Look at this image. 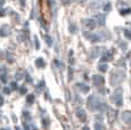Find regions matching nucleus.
<instances>
[{
	"instance_id": "c756f323",
	"label": "nucleus",
	"mask_w": 131,
	"mask_h": 130,
	"mask_svg": "<svg viewBox=\"0 0 131 130\" xmlns=\"http://www.w3.org/2000/svg\"><path fill=\"white\" fill-rule=\"evenodd\" d=\"M63 1H64V4H65V5L69 4V0H63Z\"/></svg>"
},
{
	"instance_id": "5701e85b",
	"label": "nucleus",
	"mask_w": 131,
	"mask_h": 130,
	"mask_svg": "<svg viewBox=\"0 0 131 130\" xmlns=\"http://www.w3.org/2000/svg\"><path fill=\"white\" fill-rule=\"evenodd\" d=\"M21 92H22V94H25V92H26V88H25V87H22Z\"/></svg>"
},
{
	"instance_id": "cd10ccee",
	"label": "nucleus",
	"mask_w": 131,
	"mask_h": 130,
	"mask_svg": "<svg viewBox=\"0 0 131 130\" xmlns=\"http://www.w3.org/2000/svg\"><path fill=\"white\" fill-rule=\"evenodd\" d=\"M24 4H25V0H21V5H22V6H24Z\"/></svg>"
},
{
	"instance_id": "f8f14e48",
	"label": "nucleus",
	"mask_w": 131,
	"mask_h": 130,
	"mask_svg": "<svg viewBox=\"0 0 131 130\" xmlns=\"http://www.w3.org/2000/svg\"><path fill=\"white\" fill-rule=\"evenodd\" d=\"M78 87H79V89L82 92H88V91H89V87L84 86V84H82V83H79V84H78Z\"/></svg>"
},
{
	"instance_id": "a211bd4d",
	"label": "nucleus",
	"mask_w": 131,
	"mask_h": 130,
	"mask_svg": "<svg viewBox=\"0 0 131 130\" xmlns=\"http://www.w3.org/2000/svg\"><path fill=\"white\" fill-rule=\"evenodd\" d=\"M95 130H104V128H103L102 124L96 123V126H95Z\"/></svg>"
},
{
	"instance_id": "9d476101",
	"label": "nucleus",
	"mask_w": 131,
	"mask_h": 130,
	"mask_svg": "<svg viewBox=\"0 0 131 130\" xmlns=\"http://www.w3.org/2000/svg\"><path fill=\"white\" fill-rule=\"evenodd\" d=\"M102 49H103V48H100V47L94 48V49L91 50V57H94V58H95V57H97L98 55L100 54V50H102Z\"/></svg>"
},
{
	"instance_id": "2eb2a0df",
	"label": "nucleus",
	"mask_w": 131,
	"mask_h": 130,
	"mask_svg": "<svg viewBox=\"0 0 131 130\" xmlns=\"http://www.w3.org/2000/svg\"><path fill=\"white\" fill-rule=\"evenodd\" d=\"M107 69H108L107 64H99V70H100V71L105 72V71H107Z\"/></svg>"
},
{
	"instance_id": "39448f33",
	"label": "nucleus",
	"mask_w": 131,
	"mask_h": 130,
	"mask_svg": "<svg viewBox=\"0 0 131 130\" xmlns=\"http://www.w3.org/2000/svg\"><path fill=\"white\" fill-rule=\"evenodd\" d=\"M122 120L125 123H131V111H125L122 113Z\"/></svg>"
},
{
	"instance_id": "c85d7f7f",
	"label": "nucleus",
	"mask_w": 131,
	"mask_h": 130,
	"mask_svg": "<svg viewBox=\"0 0 131 130\" xmlns=\"http://www.w3.org/2000/svg\"><path fill=\"white\" fill-rule=\"evenodd\" d=\"M75 1H77V2H84L85 0H75Z\"/></svg>"
},
{
	"instance_id": "473e14b6",
	"label": "nucleus",
	"mask_w": 131,
	"mask_h": 130,
	"mask_svg": "<svg viewBox=\"0 0 131 130\" xmlns=\"http://www.w3.org/2000/svg\"><path fill=\"white\" fill-rule=\"evenodd\" d=\"M1 130H6V129H1Z\"/></svg>"
},
{
	"instance_id": "2f4dec72",
	"label": "nucleus",
	"mask_w": 131,
	"mask_h": 130,
	"mask_svg": "<svg viewBox=\"0 0 131 130\" xmlns=\"http://www.w3.org/2000/svg\"><path fill=\"white\" fill-rule=\"evenodd\" d=\"M83 130H89V129H88L87 127H84V128H83Z\"/></svg>"
},
{
	"instance_id": "1a4fd4ad",
	"label": "nucleus",
	"mask_w": 131,
	"mask_h": 130,
	"mask_svg": "<svg viewBox=\"0 0 131 130\" xmlns=\"http://www.w3.org/2000/svg\"><path fill=\"white\" fill-rule=\"evenodd\" d=\"M77 115H78V117H79L80 120H81V121H84L85 120V112L83 111V110H78L77 111Z\"/></svg>"
},
{
	"instance_id": "4be33fe9",
	"label": "nucleus",
	"mask_w": 131,
	"mask_h": 130,
	"mask_svg": "<svg viewBox=\"0 0 131 130\" xmlns=\"http://www.w3.org/2000/svg\"><path fill=\"white\" fill-rule=\"evenodd\" d=\"M27 102H29V103H32V102H33V96H32V95H30V96L27 97Z\"/></svg>"
},
{
	"instance_id": "dca6fc26",
	"label": "nucleus",
	"mask_w": 131,
	"mask_h": 130,
	"mask_svg": "<svg viewBox=\"0 0 131 130\" xmlns=\"http://www.w3.org/2000/svg\"><path fill=\"white\" fill-rule=\"evenodd\" d=\"M121 15H125V14H130L131 13V8H128V9H122V10H120Z\"/></svg>"
},
{
	"instance_id": "f3484780",
	"label": "nucleus",
	"mask_w": 131,
	"mask_h": 130,
	"mask_svg": "<svg viewBox=\"0 0 131 130\" xmlns=\"http://www.w3.org/2000/svg\"><path fill=\"white\" fill-rule=\"evenodd\" d=\"M124 36L127 37V38L129 39V40H131V32H130V31H128V30H125V31H124Z\"/></svg>"
},
{
	"instance_id": "7ed1b4c3",
	"label": "nucleus",
	"mask_w": 131,
	"mask_h": 130,
	"mask_svg": "<svg viewBox=\"0 0 131 130\" xmlns=\"http://www.w3.org/2000/svg\"><path fill=\"white\" fill-rule=\"evenodd\" d=\"M112 102L114 103L116 106H122L123 103V98H122V89L119 88L115 90V92L112 96Z\"/></svg>"
},
{
	"instance_id": "b1692460",
	"label": "nucleus",
	"mask_w": 131,
	"mask_h": 130,
	"mask_svg": "<svg viewBox=\"0 0 131 130\" xmlns=\"http://www.w3.org/2000/svg\"><path fill=\"white\" fill-rule=\"evenodd\" d=\"M12 87H13V89H17V84L15 83V82L14 83H12Z\"/></svg>"
},
{
	"instance_id": "20e7f679",
	"label": "nucleus",
	"mask_w": 131,
	"mask_h": 130,
	"mask_svg": "<svg viewBox=\"0 0 131 130\" xmlns=\"http://www.w3.org/2000/svg\"><path fill=\"white\" fill-rule=\"evenodd\" d=\"M84 37H85V38H87V39L91 40L92 42H96V41H98V40L100 39L98 34H95V33H89V32H85V33H84Z\"/></svg>"
},
{
	"instance_id": "6e6552de",
	"label": "nucleus",
	"mask_w": 131,
	"mask_h": 130,
	"mask_svg": "<svg viewBox=\"0 0 131 130\" xmlns=\"http://www.w3.org/2000/svg\"><path fill=\"white\" fill-rule=\"evenodd\" d=\"M8 34H9V27L7 25H4L0 29V36L5 37V36H8Z\"/></svg>"
},
{
	"instance_id": "0eeeda50",
	"label": "nucleus",
	"mask_w": 131,
	"mask_h": 130,
	"mask_svg": "<svg viewBox=\"0 0 131 130\" xmlns=\"http://www.w3.org/2000/svg\"><path fill=\"white\" fill-rule=\"evenodd\" d=\"M85 26H87L89 30H92L96 26V22L94 19H87V21H85Z\"/></svg>"
},
{
	"instance_id": "aec40b11",
	"label": "nucleus",
	"mask_w": 131,
	"mask_h": 130,
	"mask_svg": "<svg viewBox=\"0 0 131 130\" xmlns=\"http://www.w3.org/2000/svg\"><path fill=\"white\" fill-rule=\"evenodd\" d=\"M104 9H105V10H106V12H108V10H111V4H107V5H105Z\"/></svg>"
},
{
	"instance_id": "a878e982",
	"label": "nucleus",
	"mask_w": 131,
	"mask_h": 130,
	"mask_svg": "<svg viewBox=\"0 0 131 130\" xmlns=\"http://www.w3.org/2000/svg\"><path fill=\"white\" fill-rule=\"evenodd\" d=\"M4 91L6 92V94H9V92H10V90H9V89H7V88H5V89H4Z\"/></svg>"
},
{
	"instance_id": "4468645a",
	"label": "nucleus",
	"mask_w": 131,
	"mask_h": 130,
	"mask_svg": "<svg viewBox=\"0 0 131 130\" xmlns=\"http://www.w3.org/2000/svg\"><path fill=\"white\" fill-rule=\"evenodd\" d=\"M98 19L100 22V25H104L105 24V15H98Z\"/></svg>"
},
{
	"instance_id": "393cba45",
	"label": "nucleus",
	"mask_w": 131,
	"mask_h": 130,
	"mask_svg": "<svg viewBox=\"0 0 131 130\" xmlns=\"http://www.w3.org/2000/svg\"><path fill=\"white\" fill-rule=\"evenodd\" d=\"M2 104H4V98H2V97L0 96V106H1Z\"/></svg>"
},
{
	"instance_id": "6ab92c4d",
	"label": "nucleus",
	"mask_w": 131,
	"mask_h": 130,
	"mask_svg": "<svg viewBox=\"0 0 131 130\" xmlns=\"http://www.w3.org/2000/svg\"><path fill=\"white\" fill-rule=\"evenodd\" d=\"M70 31H71L72 33H74V32L77 31V27H75V26H74V25H73V24H72V25L70 26Z\"/></svg>"
},
{
	"instance_id": "ddd939ff",
	"label": "nucleus",
	"mask_w": 131,
	"mask_h": 130,
	"mask_svg": "<svg viewBox=\"0 0 131 130\" xmlns=\"http://www.w3.org/2000/svg\"><path fill=\"white\" fill-rule=\"evenodd\" d=\"M36 64H37L38 67H43L45 65H46V63L43 62V59H42V58H38L36 61Z\"/></svg>"
},
{
	"instance_id": "f257e3e1",
	"label": "nucleus",
	"mask_w": 131,
	"mask_h": 130,
	"mask_svg": "<svg viewBox=\"0 0 131 130\" xmlns=\"http://www.w3.org/2000/svg\"><path fill=\"white\" fill-rule=\"evenodd\" d=\"M88 105H89L90 110H96V109L104 110L105 109V107H104L105 105L103 103H100L99 99H98L96 96H90L89 98H88Z\"/></svg>"
},
{
	"instance_id": "f03ea898",
	"label": "nucleus",
	"mask_w": 131,
	"mask_h": 130,
	"mask_svg": "<svg viewBox=\"0 0 131 130\" xmlns=\"http://www.w3.org/2000/svg\"><path fill=\"white\" fill-rule=\"evenodd\" d=\"M124 78H125V73L123 71L114 72L112 78H111V84H112V86H116V84H119L120 82H122Z\"/></svg>"
},
{
	"instance_id": "9b49d317",
	"label": "nucleus",
	"mask_w": 131,
	"mask_h": 130,
	"mask_svg": "<svg viewBox=\"0 0 131 130\" xmlns=\"http://www.w3.org/2000/svg\"><path fill=\"white\" fill-rule=\"evenodd\" d=\"M100 4H102L100 0H92V1L90 2V7H91V8H98V7H100Z\"/></svg>"
},
{
	"instance_id": "7c9ffc66",
	"label": "nucleus",
	"mask_w": 131,
	"mask_h": 130,
	"mask_svg": "<svg viewBox=\"0 0 131 130\" xmlns=\"http://www.w3.org/2000/svg\"><path fill=\"white\" fill-rule=\"evenodd\" d=\"M4 4V0H0V5H2Z\"/></svg>"
},
{
	"instance_id": "bb28decb",
	"label": "nucleus",
	"mask_w": 131,
	"mask_h": 130,
	"mask_svg": "<svg viewBox=\"0 0 131 130\" xmlns=\"http://www.w3.org/2000/svg\"><path fill=\"white\" fill-rule=\"evenodd\" d=\"M16 77H17V78H18V80H19V79L22 78V74H21V73H17V75H16Z\"/></svg>"
},
{
	"instance_id": "412c9836",
	"label": "nucleus",
	"mask_w": 131,
	"mask_h": 130,
	"mask_svg": "<svg viewBox=\"0 0 131 130\" xmlns=\"http://www.w3.org/2000/svg\"><path fill=\"white\" fill-rule=\"evenodd\" d=\"M45 38H46V40H47V41H48V42H47V44H48V45H49V46H51V39H50V38H49V37H47V36H46V37H45Z\"/></svg>"
},
{
	"instance_id": "423d86ee",
	"label": "nucleus",
	"mask_w": 131,
	"mask_h": 130,
	"mask_svg": "<svg viewBox=\"0 0 131 130\" xmlns=\"http://www.w3.org/2000/svg\"><path fill=\"white\" fill-rule=\"evenodd\" d=\"M94 84L95 86H97V87H99V86H102L103 83H104V78L103 77H100V75H94Z\"/></svg>"
}]
</instances>
